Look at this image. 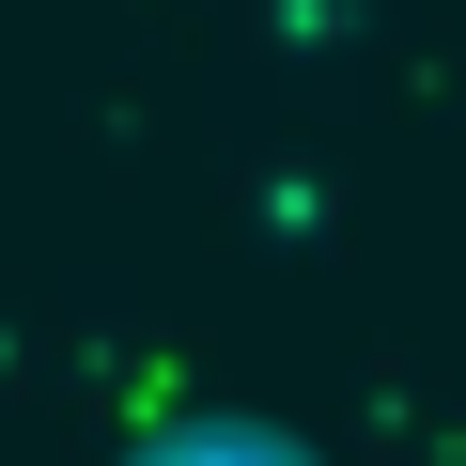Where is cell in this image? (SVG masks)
Segmentation results:
<instances>
[{"label": "cell", "mask_w": 466, "mask_h": 466, "mask_svg": "<svg viewBox=\"0 0 466 466\" xmlns=\"http://www.w3.org/2000/svg\"><path fill=\"white\" fill-rule=\"evenodd\" d=\"M156 466H280V451H265V435H171Z\"/></svg>", "instance_id": "cell-1"}]
</instances>
